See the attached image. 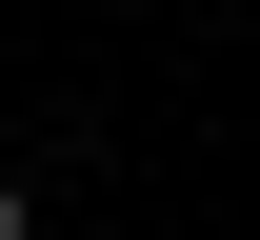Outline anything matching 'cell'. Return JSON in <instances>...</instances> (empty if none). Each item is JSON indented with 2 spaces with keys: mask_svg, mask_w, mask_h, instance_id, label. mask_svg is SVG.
Segmentation results:
<instances>
[{
  "mask_svg": "<svg viewBox=\"0 0 260 240\" xmlns=\"http://www.w3.org/2000/svg\"><path fill=\"white\" fill-rule=\"evenodd\" d=\"M20 220H40V200H20V180H0V240H20Z\"/></svg>",
  "mask_w": 260,
  "mask_h": 240,
  "instance_id": "6da1fadb",
  "label": "cell"
}]
</instances>
